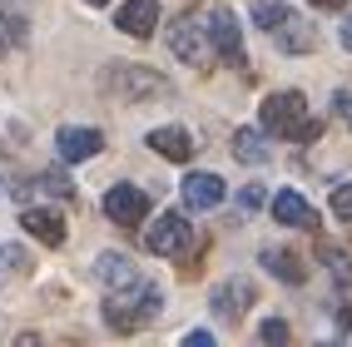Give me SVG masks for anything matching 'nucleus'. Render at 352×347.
<instances>
[{
    "instance_id": "1",
    "label": "nucleus",
    "mask_w": 352,
    "mask_h": 347,
    "mask_svg": "<svg viewBox=\"0 0 352 347\" xmlns=\"http://www.w3.org/2000/svg\"><path fill=\"white\" fill-rule=\"evenodd\" d=\"M104 85H109V95H120V100H129V104H139V100H164V95H169V80H164L159 69H149V65H109V69H104Z\"/></svg>"
},
{
    "instance_id": "2",
    "label": "nucleus",
    "mask_w": 352,
    "mask_h": 347,
    "mask_svg": "<svg viewBox=\"0 0 352 347\" xmlns=\"http://www.w3.org/2000/svg\"><path fill=\"white\" fill-rule=\"evenodd\" d=\"M208 45H214V35L199 25V15H179L169 25V50H174L179 65H204L208 60Z\"/></svg>"
},
{
    "instance_id": "3",
    "label": "nucleus",
    "mask_w": 352,
    "mask_h": 347,
    "mask_svg": "<svg viewBox=\"0 0 352 347\" xmlns=\"http://www.w3.org/2000/svg\"><path fill=\"white\" fill-rule=\"evenodd\" d=\"M189 238H194V228H189V219H184V214H159V219L144 228V248L159 253V258L184 253V248H189Z\"/></svg>"
},
{
    "instance_id": "4",
    "label": "nucleus",
    "mask_w": 352,
    "mask_h": 347,
    "mask_svg": "<svg viewBox=\"0 0 352 347\" xmlns=\"http://www.w3.org/2000/svg\"><path fill=\"white\" fill-rule=\"evenodd\" d=\"M302 114H308L302 89H278V95L263 100V129H268V134H293V129L302 124Z\"/></svg>"
},
{
    "instance_id": "5",
    "label": "nucleus",
    "mask_w": 352,
    "mask_h": 347,
    "mask_svg": "<svg viewBox=\"0 0 352 347\" xmlns=\"http://www.w3.org/2000/svg\"><path fill=\"white\" fill-rule=\"evenodd\" d=\"M95 278H100L109 293H139V288H144V278H139L134 258H129V253H114V248L95 258Z\"/></svg>"
},
{
    "instance_id": "6",
    "label": "nucleus",
    "mask_w": 352,
    "mask_h": 347,
    "mask_svg": "<svg viewBox=\"0 0 352 347\" xmlns=\"http://www.w3.org/2000/svg\"><path fill=\"white\" fill-rule=\"evenodd\" d=\"M104 214L120 228H134V223H144V214H149V194L134 189V183H114V189L104 194Z\"/></svg>"
},
{
    "instance_id": "7",
    "label": "nucleus",
    "mask_w": 352,
    "mask_h": 347,
    "mask_svg": "<svg viewBox=\"0 0 352 347\" xmlns=\"http://www.w3.org/2000/svg\"><path fill=\"white\" fill-rule=\"evenodd\" d=\"M208 35H214V50L243 69V35H239V15H233L228 5H214L208 10Z\"/></svg>"
},
{
    "instance_id": "8",
    "label": "nucleus",
    "mask_w": 352,
    "mask_h": 347,
    "mask_svg": "<svg viewBox=\"0 0 352 347\" xmlns=\"http://www.w3.org/2000/svg\"><path fill=\"white\" fill-rule=\"evenodd\" d=\"M55 149H60L65 164H85V159H95L104 149V134L100 129H85V124H65L55 134Z\"/></svg>"
},
{
    "instance_id": "9",
    "label": "nucleus",
    "mask_w": 352,
    "mask_h": 347,
    "mask_svg": "<svg viewBox=\"0 0 352 347\" xmlns=\"http://www.w3.org/2000/svg\"><path fill=\"white\" fill-rule=\"evenodd\" d=\"M253 298H258V293H253L248 278H228V283H219L214 293H208V303H214V313H219L223 322H239Z\"/></svg>"
},
{
    "instance_id": "10",
    "label": "nucleus",
    "mask_w": 352,
    "mask_h": 347,
    "mask_svg": "<svg viewBox=\"0 0 352 347\" xmlns=\"http://www.w3.org/2000/svg\"><path fill=\"white\" fill-rule=\"evenodd\" d=\"M114 25L134 40H149L159 30V0H124L120 15H114Z\"/></svg>"
},
{
    "instance_id": "11",
    "label": "nucleus",
    "mask_w": 352,
    "mask_h": 347,
    "mask_svg": "<svg viewBox=\"0 0 352 347\" xmlns=\"http://www.w3.org/2000/svg\"><path fill=\"white\" fill-rule=\"evenodd\" d=\"M184 203H189L194 214L219 208L223 203V179L219 174H189V179H184Z\"/></svg>"
},
{
    "instance_id": "12",
    "label": "nucleus",
    "mask_w": 352,
    "mask_h": 347,
    "mask_svg": "<svg viewBox=\"0 0 352 347\" xmlns=\"http://www.w3.org/2000/svg\"><path fill=\"white\" fill-rule=\"evenodd\" d=\"M268 208H273L278 223H293V228H313V223H318V214L308 208V199H302L298 189H278Z\"/></svg>"
},
{
    "instance_id": "13",
    "label": "nucleus",
    "mask_w": 352,
    "mask_h": 347,
    "mask_svg": "<svg viewBox=\"0 0 352 347\" xmlns=\"http://www.w3.org/2000/svg\"><path fill=\"white\" fill-rule=\"evenodd\" d=\"M273 45H278V50H288V55H308L318 40H313V25H308V20L283 15V20L273 25Z\"/></svg>"
},
{
    "instance_id": "14",
    "label": "nucleus",
    "mask_w": 352,
    "mask_h": 347,
    "mask_svg": "<svg viewBox=\"0 0 352 347\" xmlns=\"http://www.w3.org/2000/svg\"><path fill=\"white\" fill-rule=\"evenodd\" d=\"M20 228H30V234L40 238V243H50V248H65V219L60 214H50V208H25L20 214Z\"/></svg>"
},
{
    "instance_id": "15",
    "label": "nucleus",
    "mask_w": 352,
    "mask_h": 347,
    "mask_svg": "<svg viewBox=\"0 0 352 347\" xmlns=\"http://www.w3.org/2000/svg\"><path fill=\"white\" fill-rule=\"evenodd\" d=\"M149 149H154L159 159H174V164H184V159L194 154L189 134H184L179 124H169V129H149Z\"/></svg>"
},
{
    "instance_id": "16",
    "label": "nucleus",
    "mask_w": 352,
    "mask_h": 347,
    "mask_svg": "<svg viewBox=\"0 0 352 347\" xmlns=\"http://www.w3.org/2000/svg\"><path fill=\"white\" fill-rule=\"evenodd\" d=\"M263 268L273 278H283V283H302V278H308V268H302L293 253H283V248H263Z\"/></svg>"
},
{
    "instance_id": "17",
    "label": "nucleus",
    "mask_w": 352,
    "mask_h": 347,
    "mask_svg": "<svg viewBox=\"0 0 352 347\" xmlns=\"http://www.w3.org/2000/svg\"><path fill=\"white\" fill-rule=\"evenodd\" d=\"M25 40H30L25 15L10 10V0H0V45H25Z\"/></svg>"
},
{
    "instance_id": "18",
    "label": "nucleus",
    "mask_w": 352,
    "mask_h": 347,
    "mask_svg": "<svg viewBox=\"0 0 352 347\" xmlns=\"http://www.w3.org/2000/svg\"><path fill=\"white\" fill-rule=\"evenodd\" d=\"M233 154H239L243 164H263L268 144H263V134H258V129H239V134H233Z\"/></svg>"
},
{
    "instance_id": "19",
    "label": "nucleus",
    "mask_w": 352,
    "mask_h": 347,
    "mask_svg": "<svg viewBox=\"0 0 352 347\" xmlns=\"http://www.w3.org/2000/svg\"><path fill=\"white\" fill-rule=\"evenodd\" d=\"M10 273H30V253L20 243H0V278H10Z\"/></svg>"
},
{
    "instance_id": "20",
    "label": "nucleus",
    "mask_w": 352,
    "mask_h": 347,
    "mask_svg": "<svg viewBox=\"0 0 352 347\" xmlns=\"http://www.w3.org/2000/svg\"><path fill=\"white\" fill-rule=\"evenodd\" d=\"M318 258H322L327 268H333L338 283H347V278H352V258H347V253H342L338 243H322V248H318Z\"/></svg>"
},
{
    "instance_id": "21",
    "label": "nucleus",
    "mask_w": 352,
    "mask_h": 347,
    "mask_svg": "<svg viewBox=\"0 0 352 347\" xmlns=\"http://www.w3.org/2000/svg\"><path fill=\"white\" fill-rule=\"evenodd\" d=\"M283 15H288L283 5H273V0H258V5H253V25H268V30H273Z\"/></svg>"
},
{
    "instance_id": "22",
    "label": "nucleus",
    "mask_w": 352,
    "mask_h": 347,
    "mask_svg": "<svg viewBox=\"0 0 352 347\" xmlns=\"http://www.w3.org/2000/svg\"><path fill=\"white\" fill-rule=\"evenodd\" d=\"M40 189H50L55 199H75V183H69L65 174H40Z\"/></svg>"
},
{
    "instance_id": "23",
    "label": "nucleus",
    "mask_w": 352,
    "mask_h": 347,
    "mask_svg": "<svg viewBox=\"0 0 352 347\" xmlns=\"http://www.w3.org/2000/svg\"><path fill=\"white\" fill-rule=\"evenodd\" d=\"M333 219H352V179L342 189H333Z\"/></svg>"
},
{
    "instance_id": "24",
    "label": "nucleus",
    "mask_w": 352,
    "mask_h": 347,
    "mask_svg": "<svg viewBox=\"0 0 352 347\" xmlns=\"http://www.w3.org/2000/svg\"><path fill=\"white\" fill-rule=\"evenodd\" d=\"M239 208H263V183H248V189H239Z\"/></svg>"
},
{
    "instance_id": "25",
    "label": "nucleus",
    "mask_w": 352,
    "mask_h": 347,
    "mask_svg": "<svg viewBox=\"0 0 352 347\" xmlns=\"http://www.w3.org/2000/svg\"><path fill=\"white\" fill-rule=\"evenodd\" d=\"M263 342H288V322L283 317H268L263 322Z\"/></svg>"
},
{
    "instance_id": "26",
    "label": "nucleus",
    "mask_w": 352,
    "mask_h": 347,
    "mask_svg": "<svg viewBox=\"0 0 352 347\" xmlns=\"http://www.w3.org/2000/svg\"><path fill=\"white\" fill-rule=\"evenodd\" d=\"M293 139H302V144H313V139H318V120H302V124L293 129Z\"/></svg>"
},
{
    "instance_id": "27",
    "label": "nucleus",
    "mask_w": 352,
    "mask_h": 347,
    "mask_svg": "<svg viewBox=\"0 0 352 347\" xmlns=\"http://www.w3.org/2000/svg\"><path fill=\"white\" fill-rule=\"evenodd\" d=\"M338 114H342V124L352 129V89H342V95H338Z\"/></svg>"
},
{
    "instance_id": "28",
    "label": "nucleus",
    "mask_w": 352,
    "mask_h": 347,
    "mask_svg": "<svg viewBox=\"0 0 352 347\" xmlns=\"http://www.w3.org/2000/svg\"><path fill=\"white\" fill-rule=\"evenodd\" d=\"M184 342H189V347H214V337H208V333H189Z\"/></svg>"
},
{
    "instance_id": "29",
    "label": "nucleus",
    "mask_w": 352,
    "mask_h": 347,
    "mask_svg": "<svg viewBox=\"0 0 352 347\" xmlns=\"http://www.w3.org/2000/svg\"><path fill=\"white\" fill-rule=\"evenodd\" d=\"M342 50H352V15L342 20Z\"/></svg>"
},
{
    "instance_id": "30",
    "label": "nucleus",
    "mask_w": 352,
    "mask_h": 347,
    "mask_svg": "<svg viewBox=\"0 0 352 347\" xmlns=\"http://www.w3.org/2000/svg\"><path fill=\"white\" fill-rule=\"evenodd\" d=\"M318 10H338V5H347V0H313Z\"/></svg>"
},
{
    "instance_id": "31",
    "label": "nucleus",
    "mask_w": 352,
    "mask_h": 347,
    "mask_svg": "<svg viewBox=\"0 0 352 347\" xmlns=\"http://www.w3.org/2000/svg\"><path fill=\"white\" fill-rule=\"evenodd\" d=\"M89 5H104V0H89Z\"/></svg>"
},
{
    "instance_id": "32",
    "label": "nucleus",
    "mask_w": 352,
    "mask_h": 347,
    "mask_svg": "<svg viewBox=\"0 0 352 347\" xmlns=\"http://www.w3.org/2000/svg\"><path fill=\"white\" fill-rule=\"evenodd\" d=\"M0 189H6V183H0Z\"/></svg>"
}]
</instances>
